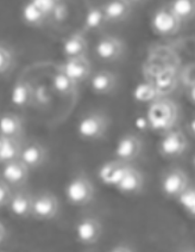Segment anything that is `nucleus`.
Masks as SVG:
<instances>
[{
    "instance_id": "obj_13",
    "label": "nucleus",
    "mask_w": 195,
    "mask_h": 252,
    "mask_svg": "<svg viewBox=\"0 0 195 252\" xmlns=\"http://www.w3.org/2000/svg\"><path fill=\"white\" fill-rule=\"evenodd\" d=\"M144 186H146V178L143 172L131 164L114 188L122 195L136 196L143 191Z\"/></svg>"
},
{
    "instance_id": "obj_18",
    "label": "nucleus",
    "mask_w": 195,
    "mask_h": 252,
    "mask_svg": "<svg viewBox=\"0 0 195 252\" xmlns=\"http://www.w3.org/2000/svg\"><path fill=\"white\" fill-rule=\"evenodd\" d=\"M101 7L107 24L122 23L126 21L132 12V5L124 0H108Z\"/></svg>"
},
{
    "instance_id": "obj_5",
    "label": "nucleus",
    "mask_w": 195,
    "mask_h": 252,
    "mask_svg": "<svg viewBox=\"0 0 195 252\" xmlns=\"http://www.w3.org/2000/svg\"><path fill=\"white\" fill-rule=\"evenodd\" d=\"M191 183L188 173L180 166H169L163 171L160 179V189L164 197L175 198Z\"/></svg>"
},
{
    "instance_id": "obj_26",
    "label": "nucleus",
    "mask_w": 195,
    "mask_h": 252,
    "mask_svg": "<svg viewBox=\"0 0 195 252\" xmlns=\"http://www.w3.org/2000/svg\"><path fill=\"white\" fill-rule=\"evenodd\" d=\"M171 12L180 19L181 23H187L194 18L195 1L194 0H171L168 5Z\"/></svg>"
},
{
    "instance_id": "obj_34",
    "label": "nucleus",
    "mask_w": 195,
    "mask_h": 252,
    "mask_svg": "<svg viewBox=\"0 0 195 252\" xmlns=\"http://www.w3.org/2000/svg\"><path fill=\"white\" fill-rule=\"evenodd\" d=\"M6 238H7V229L5 227L4 223L0 221V245L6 240Z\"/></svg>"
},
{
    "instance_id": "obj_6",
    "label": "nucleus",
    "mask_w": 195,
    "mask_h": 252,
    "mask_svg": "<svg viewBox=\"0 0 195 252\" xmlns=\"http://www.w3.org/2000/svg\"><path fill=\"white\" fill-rule=\"evenodd\" d=\"M150 25L154 33L162 37H169V36L176 35L180 32L182 23L177 18L168 5H164L155 11L151 17Z\"/></svg>"
},
{
    "instance_id": "obj_10",
    "label": "nucleus",
    "mask_w": 195,
    "mask_h": 252,
    "mask_svg": "<svg viewBox=\"0 0 195 252\" xmlns=\"http://www.w3.org/2000/svg\"><path fill=\"white\" fill-rule=\"evenodd\" d=\"M143 152V140L136 133H126L121 136L114 150V158L126 163H133Z\"/></svg>"
},
{
    "instance_id": "obj_32",
    "label": "nucleus",
    "mask_w": 195,
    "mask_h": 252,
    "mask_svg": "<svg viewBox=\"0 0 195 252\" xmlns=\"http://www.w3.org/2000/svg\"><path fill=\"white\" fill-rule=\"evenodd\" d=\"M133 125H135V128L137 129L138 133L141 134L147 133L150 130V126L149 121L146 119V115H139V116L136 117Z\"/></svg>"
},
{
    "instance_id": "obj_16",
    "label": "nucleus",
    "mask_w": 195,
    "mask_h": 252,
    "mask_svg": "<svg viewBox=\"0 0 195 252\" xmlns=\"http://www.w3.org/2000/svg\"><path fill=\"white\" fill-rule=\"evenodd\" d=\"M131 164L117 158L105 161L98 170V178L106 186L116 187Z\"/></svg>"
},
{
    "instance_id": "obj_12",
    "label": "nucleus",
    "mask_w": 195,
    "mask_h": 252,
    "mask_svg": "<svg viewBox=\"0 0 195 252\" xmlns=\"http://www.w3.org/2000/svg\"><path fill=\"white\" fill-rule=\"evenodd\" d=\"M30 171L31 170L21 159H16V160L2 164L1 179H4L12 189L26 187L30 177Z\"/></svg>"
},
{
    "instance_id": "obj_27",
    "label": "nucleus",
    "mask_w": 195,
    "mask_h": 252,
    "mask_svg": "<svg viewBox=\"0 0 195 252\" xmlns=\"http://www.w3.org/2000/svg\"><path fill=\"white\" fill-rule=\"evenodd\" d=\"M162 97L155 84L152 83H141L136 86L133 90V98L136 102L144 103V104H150L151 102L157 99V98Z\"/></svg>"
},
{
    "instance_id": "obj_4",
    "label": "nucleus",
    "mask_w": 195,
    "mask_h": 252,
    "mask_svg": "<svg viewBox=\"0 0 195 252\" xmlns=\"http://www.w3.org/2000/svg\"><path fill=\"white\" fill-rule=\"evenodd\" d=\"M188 148L189 141L187 134L177 127L161 134V139L157 145L158 155L167 160H175L181 158L186 155Z\"/></svg>"
},
{
    "instance_id": "obj_24",
    "label": "nucleus",
    "mask_w": 195,
    "mask_h": 252,
    "mask_svg": "<svg viewBox=\"0 0 195 252\" xmlns=\"http://www.w3.org/2000/svg\"><path fill=\"white\" fill-rule=\"evenodd\" d=\"M22 19L27 27L42 28L49 22V18L32 4L31 0L24 4L22 8Z\"/></svg>"
},
{
    "instance_id": "obj_36",
    "label": "nucleus",
    "mask_w": 195,
    "mask_h": 252,
    "mask_svg": "<svg viewBox=\"0 0 195 252\" xmlns=\"http://www.w3.org/2000/svg\"><path fill=\"white\" fill-rule=\"evenodd\" d=\"M124 1H126V2H129V4H135V2H138V1H141V0H124Z\"/></svg>"
},
{
    "instance_id": "obj_15",
    "label": "nucleus",
    "mask_w": 195,
    "mask_h": 252,
    "mask_svg": "<svg viewBox=\"0 0 195 252\" xmlns=\"http://www.w3.org/2000/svg\"><path fill=\"white\" fill-rule=\"evenodd\" d=\"M21 159L30 170L40 169L48 160V150L38 141H29L23 145Z\"/></svg>"
},
{
    "instance_id": "obj_20",
    "label": "nucleus",
    "mask_w": 195,
    "mask_h": 252,
    "mask_svg": "<svg viewBox=\"0 0 195 252\" xmlns=\"http://www.w3.org/2000/svg\"><path fill=\"white\" fill-rule=\"evenodd\" d=\"M35 92L29 80L19 79L11 91V103L18 109H26L32 104Z\"/></svg>"
},
{
    "instance_id": "obj_9",
    "label": "nucleus",
    "mask_w": 195,
    "mask_h": 252,
    "mask_svg": "<svg viewBox=\"0 0 195 252\" xmlns=\"http://www.w3.org/2000/svg\"><path fill=\"white\" fill-rule=\"evenodd\" d=\"M60 213V201L50 191H42L33 195L31 218L38 221L55 219Z\"/></svg>"
},
{
    "instance_id": "obj_7",
    "label": "nucleus",
    "mask_w": 195,
    "mask_h": 252,
    "mask_svg": "<svg viewBox=\"0 0 195 252\" xmlns=\"http://www.w3.org/2000/svg\"><path fill=\"white\" fill-rule=\"evenodd\" d=\"M126 52L125 42L114 35H104L98 40L94 47L96 57L102 63H117Z\"/></svg>"
},
{
    "instance_id": "obj_35",
    "label": "nucleus",
    "mask_w": 195,
    "mask_h": 252,
    "mask_svg": "<svg viewBox=\"0 0 195 252\" xmlns=\"http://www.w3.org/2000/svg\"><path fill=\"white\" fill-rule=\"evenodd\" d=\"M194 123H195L194 119H192L191 122H189V126H187V131H188L189 135L192 136V138H193L194 133H195V125H194Z\"/></svg>"
},
{
    "instance_id": "obj_25",
    "label": "nucleus",
    "mask_w": 195,
    "mask_h": 252,
    "mask_svg": "<svg viewBox=\"0 0 195 252\" xmlns=\"http://www.w3.org/2000/svg\"><path fill=\"white\" fill-rule=\"evenodd\" d=\"M23 139L19 138H2L1 153H0V164L16 160L21 158L22 148H23Z\"/></svg>"
},
{
    "instance_id": "obj_30",
    "label": "nucleus",
    "mask_w": 195,
    "mask_h": 252,
    "mask_svg": "<svg viewBox=\"0 0 195 252\" xmlns=\"http://www.w3.org/2000/svg\"><path fill=\"white\" fill-rule=\"evenodd\" d=\"M31 1L38 10H41L44 15L50 18L61 0H31Z\"/></svg>"
},
{
    "instance_id": "obj_2",
    "label": "nucleus",
    "mask_w": 195,
    "mask_h": 252,
    "mask_svg": "<svg viewBox=\"0 0 195 252\" xmlns=\"http://www.w3.org/2000/svg\"><path fill=\"white\" fill-rule=\"evenodd\" d=\"M111 120L105 111L92 110L79 120L76 133L85 141H98L104 139L110 129Z\"/></svg>"
},
{
    "instance_id": "obj_23",
    "label": "nucleus",
    "mask_w": 195,
    "mask_h": 252,
    "mask_svg": "<svg viewBox=\"0 0 195 252\" xmlns=\"http://www.w3.org/2000/svg\"><path fill=\"white\" fill-rule=\"evenodd\" d=\"M51 84L54 91L61 97H73L79 91V84L71 79L61 69L52 77Z\"/></svg>"
},
{
    "instance_id": "obj_33",
    "label": "nucleus",
    "mask_w": 195,
    "mask_h": 252,
    "mask_svg": "<svg viewBox=\"0 0 195 252\" xmlns=\"http://www.w3.org/2000/svg\"><path fill=\"white\" fill-rule=\"evenodd\" d=\"M110 251H112V252H135V251H137V248H136L132 243L127 242V240H122V242H119L118 244L113 245L112 248L110 249Z\"/></svg>"
},
{
    "instance_id": "obj_1",
    "label": "nucleus",
    "mask_w": 195,
    "mask_h": 252,
    "mask_svg": "<svg viewBox=\"0 0 195 252\" xmlns=\"http://www.w3.org/2000/svg\"><path fill=\"white\" fill-rule=\"evenodd\" d=\"M146 115L150 130L161 135L176 127L180 121V108L176 102L162 96L150 103Z\"/></svg>"
},
{
    "instance_id": "obj_37",
    "label": "nucleus",
    "mask_w": 195,
    "mask_h": 252,
    "mask_svg": "<svg viewBox=\"0 0 195 252\" xmlns=\"http://www.w3.org/2000/svg\"><path fill=\"white\" fill-rule=\"evenodd\" d=\"M1 145H2V136H0V153H1Z\"/></svg>"
},
{
    "instance_id": "obj_29",
    "label": "nucleus",
    "mask_w": 195,
    "mask_h": 252,
    "mask_svg": "<svg viewBox=\"0 0 195 252\" xmlns=\"http://www.w3.org/2000/svg\"><path fill=\"white\" fill-rule=\"evenodd\" d=\"M16 65V54L12 48L0 42V75L10 73Z\"/></svg>"
},
{
    "instance_id": "obj_8",
    "label": "nucleus",
    "mask_w": 195,
    "mask_h": 252,
    "mask_svg": "<svg viewBox=\"0 0 195 252\" xmlns=\"http://www.w3.org/2000/svg\"><path fill=\"white\" fill-rule=\"evenodd\" d=\"M74 232L77 243L85 246L94 245L102 236V223L94 215H85L77 220Z\"/></svg>"
},
{
    "instance_id": "obj_3",
    "label": "nucleus",
    "mask_w": 195,
    "mask_h": 252,
    "mask_svg": "<svg viewBox=\"0 0 195 252\" xmlns=\"http://www.w3.org/2000/svg\"><path fill=\"white\" fill-rule=\"evenodd\" d=\"M67 202L75 207H85L93 202L96 187L86 172L73 176L65 188Z\"/></svg>"
},
{
    "instance_id": "obj_17",
    "label": "nucleus",
    "mask_w": 195,
    "mask_h": 252,
    "mask_svg": "<svg viewBox=\"0 0 195 252\" xmlns=\"http://www.w3.org/2000/svg\"><path fill=\"white\" fill-rule=\"evenodd\" d=\"M91 89L96 94L105 96V94H113L114 90L118 86V77L113 72L107 69H101L91 75Z\"/></svg>"
},
{
    "instance_id": "obj_14",
    "label": "nucleus",
    "mask_w": 195,
    "mask_h": 252,
    "mask_svg": "<svg viewBox=\"0 0 195 252\" xmlns=\"http://www.w3.org/2000/svg\"><path fill=\"white\" fill-rule=\"evenodd\" d=\"M60 69L77 84L87 82L92 75V65L87 57L67 58Z\"/></svg>"
},
{
    "instance_id": "obj_19",
    "label": "nucleus",
    "mask_w": 195,
    "mask_h": 252,
    "mask_svg": "<svg viewBox=\"0 0 195 252\" xmlns=\"http://www.w3.org/2000/svg\"><path fill=\"white\" fill-rule=\"evenodd\" d=\"M85 33L83 32H75L66 38L62 46V53L66 59L87 57L88 41Z\"/></svg>"
},
{
    "instance_id": "obj_21",
    "label": "nucleus",
    "mask_w": 195,
    "mask_h": 252,
    "mask_svg": "<svg viewBox=\"0 0 195 252\" xmlns=\"http://www.w3.org/2000/svg\"><path fill=\"white\" fill-rule=\"evenodd\" d=\"M24 121L18 114L5 113L0 115V136L23 139Z\"/></svg>"
},
{
    "instance_id": "obj_31",
    "label": "nucleus",
    "mask_w": 195,
    "mask_h": 252,
    "mask_svg": "<svg viewBox=\"0 0 195 252\" xmlns=\"http://www.w3.org/2000/svg\"><path fill=\"white\" fill-rule=\"evenodd\" d=\"M11 195H12V188L4 179L0 178V208L7 206Z\"/></svg>"
},
{
    "instance_id": "obj_22",
    "label": "nucleus",
    "mask_w": 195,
    "mask_h": 252,
    "mask_svg": "<svg viewBox=\"0 0 195 252\" xmlns=\"http://www.w3.org/2000/svg\"><path fill=\"white\" fill-rule=\"evenodd\" d=\"M107 24L102 12V7L98 5H91L86 13L85 22H83V32H101Z\"/></svg>"
},
{
    "instance_id": "obj_28",
    "label": "nucleus",
    "mask_w": 195,
    "mask_h": 252,
    "mask_svg": "<svg viewBox=\"0 0 195 252\" xmlns=\"http://www.w3.org/2000/svg\"><path fill=\"white\" fill-rule=\"evenodd\" d=\"M175 200L180 204L181 208L186 212L191 219L195 218V188L192 183L186 188L183 191H181L179 196Z\"/></svg>"
},
{
    "instance_id": "obj_11",
    "label": "nucleus",
    "mask_w": 195,
    "mask_h": 252,
    "mask_svg": "<svg viewBox=\"0 0 195 252\" xmlns=\"http://www.w3.org/2000/svg\"><path fill=\"white\" fill-rule=\"evenodd\" d=\"M33 203V194L26 187L12 189L10 201L7 203V209L11 214L18 219L31 218Z\"/></svg>"
}]
</instances>
